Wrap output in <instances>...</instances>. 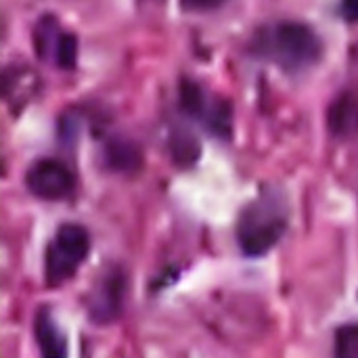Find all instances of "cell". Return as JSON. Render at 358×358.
Segmentation results:
<instances>
[{"mask_svg":"<svg viewBox=\"0 0 358 358\" xmlns=\"http://www.w3.org/2000/svg\"><path fill=\"white\" fill-rule=\"evenodd\" d=\"M252 50L281 69L300 71L321 59L323 44L310 25L300 21H277L256 31Z\"/></svg>","mask_w":358,"mask_h":358,"instance_id":"6da1fadb","label":"cell"},{"mask_svg":"<svg viewBox=\"0 0 358 358\" xmlns=\"http://www.w3.org/2000/svg\"><path fill=\"white\" fill-rule=\"evenodd\" d=\"M287 231V206L277 191H262L237 218V243L245 256L271 252Z\"/></svg>","mask_w":358,"mask_h":358,"instance_id":"7a4b0ae2","label":"cell"},{"mask_svg":"<svg viewBox=\"0 0 358 358\" xmlns=\"http://www.w3.org/2000/svg\"><path fill=\"white\" fill-rule=\"evenodd\" d=\"M88 252H90L88 231L76 222L61 224L46 248V260H44L46 285L57 287L69 281L84 264Z\"/></svg>","mask_w":358,"mask_h":358,"instance_id":"3957f363","label":"cell"},{"mask_svg":"<svg viewBox=\"0 0 358 358\" xmlns=\"http://www.w3.org/2000/svg\"><path fill=\"white\" fill-rule=\"evenodd\" d=\"M25 185L31 195L44 201H61L76 191V176L67 164L50 157L34 162L25 172Z\"/></svg>","mask_w":358,"mask_h":358,"instance_id":"277c9868","label":"cell"},{"mask_svg":"<svg viewBox=\"0 0 358 358\" xmlns=\"http://www.w3.org/2000/svg\"><path fill=\"white\" fill-rule=\"evenodd\" d=\"M180 105L182 109L203 122L212 132L229 136L231 132V109L220 99L208 94L197 82L182 80L180 84Z\"/></svg>","mask_w":358,"mask_h":358,"instance_id":"5b68a950","label":"cell"},{"mask_svg":"<svg viewBox=\"0 0 358 358\" xmlns=\"http://www.w3.org/2000/svg\"><path fill=\"white\" fill-rule=\"evenodd\" d=\"M34 44L44 61H52L63 69H71L78 59L76 36L65 31L55 17H42L34 29Z\"/></svg>","mask_w":358,"mask_h":358,"instance_id":"8992f818","label":"cell"},{"mask_svg":"<svg viewBox=\"0 0 358 358\" xmlns=\"http://www.w3.org/2000/svg\"><path fill=\"white\" fill-rule=\"evenodd\" d=\"M124 289H126V279L120 266H109L107 271L99 273V279L92 285L90 296H88L90 317L96 323L113 321L122 310Z\"/></svg>","mask_w":358,"mask_h":358,"instance_id":"52a82bcc","label":"cell"},{"mask_svg":"<svg viewBox=\"0 0 358 358\" xmlns=\"http://www.w3.org/2000/svg\"><path fill=\"white\" fill-rule=\"evenodd\" d=\"M329 126L336 134L348 136L358 132V86L344 90L329 109Z\"/></svg>","mask_w":358,"mask_h":358,"instance_id":"ba28073f","label":"cell"},{"mask_svg":"<svg viewBox=\"0 0 358 358\" xmlns=\"http://www.w3.org/2000/svg\"><path fill=\"white\" fill-rule=\"evenodd\" d=\"M34 334L38 340V346L42 350L44 357H65L67 346H65V338L59 331V327L52 321V315L48 308H40L36 319H34Z\"/></svg>","mask_w":358,"mask_h":358,"instance_id":"9c48e42d","label":"cell"},{"mask_svg":"<svg viewBox=\"0 0 358 358\" xmlns=\"http://www.w3.org/2000/svg\"><path fill=\"white\" fill-rule=\"evenodd\" d=\"M107 162L111 164L113 170H120V172H136L138 166H141V151L132 143L113 141L107 147Z\"/></svg>","mask_w":358,"mask_h":358,"instance_id":"30bf717a","label":"cell"},{"mask_svg":"<svg viewBox=\"0 0 358 358\" xmlns=\"http://www.w3.org/2000/svg\"><path fill=\"white\" fill-rule=\"evenodd\" d=\"M170 145H172V155H174V159H178L182 166H189V164L195 162L197 155H199V147H197L195 138L189 136V134H185V132L172 134Z\"/></svg>","mask_w":358,"mask_h":358,"instance_id":"8fae6325","label":"cell"},{"mask_svg":"<svg viewBox=\"0 0 358 358\" xmlns=\"http://www.w3.org/2000/svg\"><path fill=\"white\" fill-rule=\"evenodd\" d=\"M336 355L342 358H358V323L344 325L338 329Z\"/></svg>","mask_w":358,"mask_h":358,"instance_id":"7c38bea8","label":"cell"},{"mask_svg":"<svg viewBox=\"0 0 358 358\" xmlns=\"http://www.w3.org/2000/svg\"><path fill=\"white\" fill-rule=\"evenodd\" d=\"M227 0H180V6L189 13H208L222 6Z\"/></svg>","mask_w":358,"mask_h":358,"instance_id":"4fadbf2b","label":"cell"},{"mask_svg":"<svg viewBox=\"0 0 358 358\" xmlns=\"http://www.w3.org/2000/svg\"><path fill=\"white\" fill-rule=\"evenodd\" d=\"M342 13L348 21H358V0H342Z\"/></svg>","mask_w":358,"mask_h":358,"instance_id":"5bb4252c","label":"cell"}]
</instances>
